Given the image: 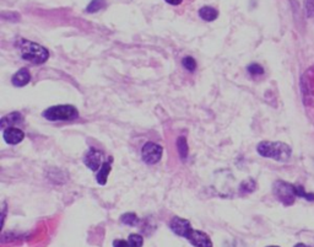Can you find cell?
<instances>
[{
  "instance_id": "1",
  "label": "cell",
  "mask_w": 314,
  "mask_h": 247,
  "mask_svg": "<svg viewBox=\"0 0 314 247\" xmlns=\"http://www.w3.org/2000/svg\"><path fill=\"white\" fill-rule=\"evenodd\" d=\"M15 44L19 49L20 56L32 64H43L48 60L49 52L41 44L25 38H19Z\"/></svg>"
},
{
  "instance_id": "2",
  "label": "cell",
  "mask_w": 314,
  "mask_h": 247,
  "mask_svg": "<svg viewBox=\"0 0 314 247\" xmlns=\"http://www.w3.org/2000/svg\"><path fill=\"white\" fill-rule=\"evenodd\" d=\"M256 151L260 156L281 162H287L292 156L291 146L281 141H261L256 146Z\"/></svg>"
},
{
  "instance_id": "3",
  "label": "cell",
  "mask_w": 314,
  "mask_h": 247,
  "mask_svg": "<svg viewBox=\"0 0 314 247\" xmlns=\"http://www.w3.org/2000/svg\"><path fill=\"white\" fill-rule=\"evenodd\" d=\"M273 193L277 201L284 204L285 207L292 206L295 203V199L297 198L296 185L285 182L282 180L275 181L273 185Z\"/></svg>"
},
{
  "instance_id": "4",
  "label": "cell",
  "mask_w": 314,
  "mask_h": 247,
  "mask_svg": "<svg viewBox=\"0 0 314 247\" xmlns=\"http://www.w3.org/2000/svg\"><path fill=\"white\" fill-rule=\"evenodd\" d=\"M78 116V110L70 105H59V106H53L47 109L43 112V117L48 121H70L74 120Z\"/></svg>"
},
{
  "instance_id": "5",
  "label": "cell",
  "mask_w": 314,
  "mask_h": 247,
  "mask_svg": "<svg viewBox=\"0 0 314 247\" xmlns=\"http://www.w3.org/2000/svg\"><path fill=\"white\" fill-rule=\"evenodd\" d=\"M162 146L158 145L156 143H146L144 145L143 151H141V155H143V159L146 164L149 165H155L157 162L161 160L162 157Z\"/></svg>"
},
{
  "instance_id": "6",
  "label": "cell",
  "mask_w": 314,
  "mask_h": 247,
  "mask_svg": "<svg viewBox=\"0 0 314 247\" xmlns=\"http://www.w3.org/2000/svg\"><path fill=\"white\" fill-rule=\"evenodd\" d=\"M169 228H171V230L173 231L176 235L182 236V238H184V239L189 238V235L193 231L192 225H190V223L188 222V220L182 219V218H178V217L173 218V219L171 220Z\"/></svg>"
},
{
  "instance_id": "7",
  "label": "cell",
  "mask_w": 314,
  "mask_h": 247,
  "mask_svg": "<svg viewBox=\"0 0 314 247\" xmlns=\"http://www.w3.org/2000/svg\"><path fill=\"white\" fill-rule=\"evenodd\" d=\"M101 161H102V154L101 151H98L97 149L91 148L90 150L87 151V154L85 155V159H83V162H85L86 166L88 169H91L92 171H97L101 166Z\"/></svg>"
},
{
  "instance_id": "8",
  "label": "cell",
  "mask_w": 314,
  "mask_h": 247,
  "mask_svg": "<svg viewBox=\"0 0 314 247\" xmlns=\"http://www.w3.org/2000/svg\"><path fill=\"white\" fill-rule=\"evenodd\" d=\"M187 240H189V243L195 247H213L211 239L203 231L193 230Z\"/></svg>"
},
{
  "instance_id": "9",
  "label": "cell",
  "mask_w": 314,
  "mask_h": 247,
  "mask_svg": "<svg viewBox=\"0 0 314 247\" xmlns=\"http://www.w3.org/2000/svg\"><path fill=\"white\" fill-rule=\"evenodd\" d=\"M2 138H4V140L6 141L7 144H10V145H16V144H19L23 140L25 133L21 129H19V128L10 127L4 129V132H2Z\"/></svg>"
},
{
  "instance_id": "10",
  "label": "cell",
  "mask_w": 314,
  "mask_h": 247,
  "mask_svg": "<svg viewBox=\"0 0 314 247\" xmlns=\"http://www.w3.org/2000/svg\"><path fill=\"white\" fill-rule=\"evenodd\" d=\"M31 80V74L26 68H22L19 72L15 73L14 76L11 79V83L14 86H17V88H22V86L27 85Z\"/></svg>"
},
{
  "instance_id": "11",
  "label": "cell",
  "mask_w": 314,
  "mask_h": 247,
  "mask_svg": "<svg viewBox=\"0 0 314 247\" xmlns=\"http://www.w3.org/2000/svg\"><path fill=\"white\" fill-rule=\"evenodd\" d=\"M21 121H22V115L19 114V112H12V114L1 118L0 127H1V129H6V128H10L12 124H16V123L21 122Z\"/></svg>"
},
{
  "instance_id": "12",
  "label": "cell",
  "mask_w": 314,
  "mask_h": 247,
  "mask_svg": "<svg viewBox=\"0 0 314 247\" xmlns=\"http://www.w3.org/2000/svg\"><path fill=\"white\" fill-rule=\"evenodd\" d=\"M199 16H200L204 21L211 22V21L216 20L217 17H219V11L211 6H203L199 10Z\"/></svg>"
},
{
  "instance_id": "13",
  "label": "cell",
  "mask_w": 314,
  "mask_h": 247,
  "mask_svg": "<svg viewBox=\"0 0 314 247\" xmlns=\"http://www.w3.org/2000/svg\"><path fill=\"white\" fill-rule=\"evenodd\" d=\"M109 172H111V162H104L97 173V182L99 185H106Z\"/></svg>"
},
{
  "instance_id": "14",
  "label": "cell",
  "mask_w": 314,
  "mask_h": 247,
  "mask_svg": "<svg viewBox=\"0 0 314 247\" xmlns=\"http://www.w3.org/2000/svg\"><path fill=\"white\" fill-rule=\"evenodd\" d=\"M177 148L179 156L182 160H185L188 157V143L184 136H179L177 140Z\"/></svg>"
},
{
  "instance_id": "15",
  "label": "cell",
  "mask_w": 314,
  "mask_h": 247,
  "mask_svg": "<svg viewBox=\"0 0 314 247\" xmlns=\"http://www.w3.org/2000/svg\"><path fill=\"white\" fill-rule=\"evenodd\" d=\"M123 224L125 225H130V227H134V225L138 224L139 219L137 215L134 213H127V214H123L122 218H120Z\"/></svg>"
},
{
  "instance_id": "16",
  "label": "cell",
  "mask_w": 314,
  "mask_h": 247,
  "mask_svg": "<svg viewBox=\"0 0 314 247\" xmlns=\"http://www.w3.org/2000/svg\"><path fill=\"white\" fill-rule=\"evenodd\" d=\"M256 188V183L254 180H252V178H248L247 181H244V182L240 185V192L242 193H250V192H253Z\"/></svg>"
},
{
  "instance_id": "17",
  "label": "cell",
  "mask_w": 314,
  "mask_h": 247,
  "mask_svg": "<svg viewBox=\"0 0 314 247\" xmlns=\"http://www.w3.org/2000/svg\"><path fill=\"white\" fill-rule=\"evenodd\" d=\"M104 4H106V2H104V0H92V1L88 4L86 11L87 12H97L101 9H103Z\"/></svg>"
},
{
  "instance_id": "18",
  "label": "cell",
  "mask_w": 314,
  "mask_h": 247,
  "mask_svg": "<svg viewBox=\"0 0 314 247\" xmlns=\"http://www.w3.org/2000/svg\"><path fill=\"white\" fill-rule=\"evenodd\" d=\"M144 245V239L141 235L138 234H132L129 236V246L130 247H143Z\"/></svg>"
},
{
  "instance_id": "19",
  "label": "cell",
  "mask_w": 314,
  "mask_h": 247,
  "mask_svg": "<svg viewBox=\"0 0 314 247\" xmlns=\"http://www.w3.org/2000/svg\"><path fill=\"white\" fill-rule=\"evenodd\" d=\"M182 64H183V67H184L187 70H189V72H194V70L196 69V62L193 57L183 58Z\"/></svg>"
},
{
  "instance_id": "20",
  "label": "cell",
  "mask_w": 314,
  "mask_h": 247,
  "mask_svg": "<svg viewBox=\"0 0 314 247\" xmlns=\"http://www.w3.org/2000/svg\"><path fill=\"white\" fill-rule=\"evenodd\" d=\"M247 70L250 75H254V76L264 74V68L261 67L260 64H258V63H252L250 65H248Z\"/></svg>"
},
{
  "instance_id": "21",
  "label": "cell",
  "mask_w": 314,
  "mask_h": 247,
  "mask_svg": "<svg viewBox=\"0 0 314 247\" xmlns=\"http://www.w3.org/2000/svg\"><path fill=\"white\" fill-rule=\"evenodd\" d=\"M305 9L307 16L314 17V0H305Z\"/></svg>"
},
{
  "instance_id": "22",
  "label": "cell",
  "mask_w": 314,
  "mask_h": 247,
  "mask_svg": "<svg viewBox=\"0 0 314 247\" xmlns=\"http://www.w3.org/2000/svg\"><path fill=\"white\" fill-rule=\"evenodd\" d=\"M113 247H130L129 243L124 240H116L113 243Z\"/></svg>"
},
{
  "instance_id": "23",
  "label": "cell",
  "mask_w": 314,
  "mask_h": 247,
  "mask_svg": "<svg viewBox=\"0 0 314 247\" xmlns=\"http://www.w3.org/2000/svg\"><path fill=\"white\" fill-rule=\"evenodd\" d=\"M166 2H168L169 5H179L183 0H164Z\"/></svg>"
},
{
  "instance_id": "24",
  "label": "cell",
  "mask_w": 314,
  "mask_h": 247,
  "mask_svg": "<svg viewBox=\"0 0 314 247\" xmlns=\"http://www.w3.org/2000/svg\"><path fill=\"white\" fill-rule=\"evenodd\" d=\"M295 247H310L308 245H306V244H296Z\"/></svg>"
},
{
  "instance_id": "25",
  "label": "cell",
  "mask_w": 314,
  "mask_h": 247,
  "mask_svg": "<svg viewBox=\"0 0 314 247\" xmlns=\"http://www.w3.org/2000/svg\"><path fill=\"white\" fill-rule=\"evenodd\" d=\"M268 247H279V246H268Z\"/></svg>"
}]
</instances>
